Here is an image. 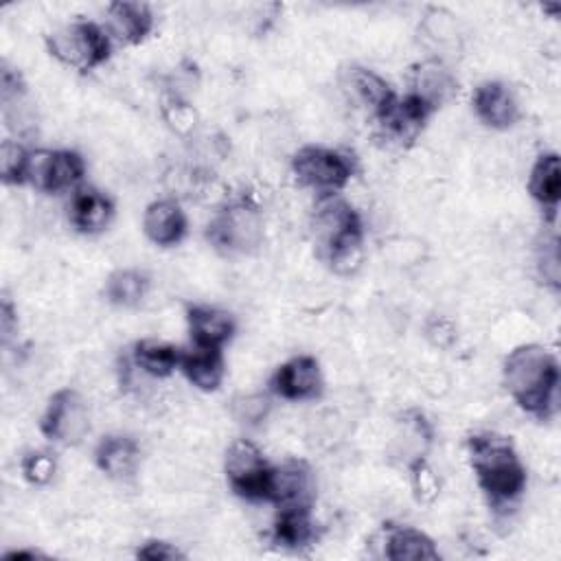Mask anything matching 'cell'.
<instances>
[{
	"label": "cell",
	"instance_id": "1",
	"mask_svg": "<svg viewBox=\"0 0 561 561\" xmlns=\"http://www.w3.org/2000/svg\"><path fill=\"white\" fill-rule=\"evenodd\" d=\"M504 384L524 410L546 416L554 408L559 384L554 356L537 345L511 351L504 362Z\"/></svg>",
	"mask_w": 561,
	"mask_h": 561
},
{
	"label": "cell",
	"instance_id": "17",
	"mask_svg": "<svg viewBox=\"0 0 561 561\" xmlns=\"http://www.w3.org/2000/svg\"><path fill=\"white\" fill-rule=\"evenodd\" d=\"M457 90L454 77L450 71L439 62L421 64L414 73V97L424 101L431 110L446 103Z\"/></svg>",
	"mask_w": 561,
	"mask_h": 561
},
{
	"label": "cell",
	"instance_id": "7",
	"mask_svg": "<svg viewBox=\"0 0 561 561\" xmlns=\"http://www.w3.org/2000/svg\"><path fill=\"white\" fill-rule=\"evenodd\" d=\"M84 176V161L75 152H34L27 161L25 183L58 194L77 185Z\"/></svg>",
	"mask_w": 561,
	"mask_h": 561
},
{
	"label": "cell",
	"instance_id": "31",
	"mask_svg": "<svg viewBox=\"0 0 561 561\" xmlns=\"http://www.w3.org/2000/svg\"><path fill=\"white\" fill-rule=\"evenodd\" d=\"M267 412V399L265 397H246L241 403H237V414L241 421L248 424H257Z\"/></svg>",
	"mask_w": 561,
	"mask_h": 561
},
{
	"label": "cell",
	"instance_id": "3",
	"mask_svg": "<svg viewBox=\"0 0 561 561\" xmlns=\"http://www.w3.org/2000/svg\"><path fill=\"white\" fill-rule=\"evenodd\" d=\"M321 254L340 274L356 272L362 263V224L358 213L340 202H325L314 220Z\"/></svg>",
	"mask_w": 561,
	"mask_h": 561
},
{
	"label": "cell",
	"instance_id": "5",
	"mask_svg": "<svg viewBox=\"0 0 561 561\" xmlns=\"http://www.w3.org/2000/svg\"><path fill=\"white\" fill-rule=\"evenodd\" d=\"M295 174L306 187L319 194H334L349 183L353 167L347 157L334 150L303 148L295 159Z\"/></svg>",
	"mask_w": 561,
	"mask_h": 561
},
{
	"label": "cell",
	"instance_id": "10",
	"mask_svg": "<svg viewBox=\"0 0 561 561\" xmlns=\"http://www.w3.org/2000/svg\"><path fill=\"white\" fill-rule=\"evenodd\" d=\"M263 224L259 213L248 207L228 209L213 226V239L220 246L237 252H250L261 244Z\"/></svg>",
	"mask_w": 561,
	"mask_h": 561
},
{
	"label": "cell",
	"instance_id": "29",
	"mask_svg": "<svg viewBox=\"0 0 561 561\" xmlns=\"http://www.w3.org/2000/svg\"><path fill=\"white\" fill-rule=\"evenodd\" d=\"M23 470H25L27 481H32L34 485H45V483H49L53 478L55 463H53V459L49 454L38 452V454H29L25 459Z\"/></svg>",
	"mask_w": 561,
	"mask_h": 561
},
{
	"label": "cell",
	"instance_id": "4",
	"mask_svg": "<svg viewBox=\"0 0 561 561\" xmlns=\"http://www.w3.org/2000/svg\"><path fill=\"white\" fill-rule=\"evenodd\" d=\"M51 53L77 71H90L110 55L108 36L92 23H71L49 38Z\"/></svg>",
	"mask_w": 561,
	"mask_h": 561
},
{
	"label": "cell",
	"instance_id": "32",
	"mask_svg": "<svg viewBox=\"0 0 561 561\" xmlns=\"http://www.w3.org/2000/svg\"><path fill=\"white\" fill-rule=\"evenodd\" d=\"M140 559H148V561H170V559H180L183 552L178 548H174L172 544L165 541H150L144 548L138 550Z\"/></svg>",
	"mask_w": 561,
	"mask_h": 561
},
{
	"label": "cell",
	"instance_id": "18",
	"mask_svg": "<svg viewBox=\"0 0 561 561\" xmlns=\"http://www.w3.org/2000/svg\"><path fill=\"white\" fill-rule=\"evenodd\" d=\"M112 202L95 191V189H82L75 194L73 204H71V217L73 224L82 230V233H99L103 230L110 220H112Z\"/></svg>",
	"mask_w": 561,
	"mask_h": 561
},
{
	"label": "cell",
	"instance_id": "25",
	"mask_svg": "<svg viewBox=\"0 0 561 561\" xmlns=\"http://www.w3.org/2000/svg\"><path fill=\"white\" fill-rule=\"evenodd\" d=\"M148 292V278L134 272V270H121L114 272L108 280V288L105 295L114 306H123V308H132L136 303L144 301Z\"/></svg>",
	"mask_w": 561,
	"mask_h": 561
},
{
	"label": "cell",
	"instance_id": "23",
	"mask_svg": "<svg viewBox=\"0 0 561 561\" xmlns=\"http://www.w3.org/2000/svg\"><path fill=\"white\" fill-rule=\"evenodd\" d=\"M528 189H531V196L544 207L548 209L557 207L561 198V170H559L557 154H544L537 159L531 172Z\"/></svg>",
	"mask_w": 561,
	"mask_h": 561
},
{
	"label": "cell",
	"instance_id": "24",
	"mask_svg": "<svg viewBox=\"0 0 561 561\" xmlns=\"http://www.w3.org/2000/svg\"><path fill=\"white\" fill-rule=\"evenodd\" d=\"M276 541L288 548H301L314 539V524L310 509H280L274 526Z\"/></svg>",
	"mask_w": 561,
	"mask_h": 561
},
{
	"label": "cell",
	"instance_id": "21",
	"mask_svg": "<svg viewBox=\"0 0 561 561\" xmlns=\"http://www.w3.org/2000/svg\"><path fill=\"white\" fill-rule=\"evenodd\" d=\"M97 465L112 478H127L136 472L138 448L127 437H108L97 450Z\"/></svg>",
	"mask_w": 561,
	"mask_h": 561
},
{
	"label": "cell",
	"instance_id": "30",
	"mask_svg": "<svg viewBox=\"0 0 561 561\" xmlns=\"http://www.w3.org/2000/svg\"><path fill=\"white\" fill-rule=\"evenodd\" d=\"M412 478H414V489H416L419 496H424L428 500L437 496L439 483H437L435 474L424 465V461H421V459L412 465Z\"/></svg>",
	"mask_w": 561,
	"mask_h": 561
},
{
	"label": "cell",
	"instance_id": "22",
	"mask_svg": "<svg viewBox=\"0 0 561 561\" xmlns=\"http://www.w3.org/2000/svg\"><path fill=\"white\" fill-rule=\"evenodd\" d=\"M134 362L140 371H146L148 375L167 377L176 371V366H180L183 353L167 342L144 340V342H138L134 349Z\"/></svg>",
	"mask_w": 561,
	"mask_h": 561
},
{
	"label": "cell",
	"instance_id": "14",
	"mask_svg": "<svg viewBox=\"0 0 561 561\" xmlns=\"http://www.w3.org/2000/svg\"><path fill=\"white\" fill-rule=\"evenodd\" d=\"M154 18L144 3H114L108 10L110 34L123 45H138L152 32Z\"/></svg>",
	"mask_w": 561,
	"mask_h": 561
},
{
	"label": "cell",
	"instance_id": "8",
	"mask_svg": "<svg viewBox=\"0 0 561 561\" xmlns=\"http://www.w3.org/2000/svg\"><path fill=\"white\" fill-rule=\"evenodd\" d=\"M42 433L58 444L75 446L88 433V408L75 390H60L42 419Z\"/></svg>",
	"mask_w": 561,
	"mask_h": 561
},
{
	"label": "cell",
	"instance_id": "20",
	"mask_svg": "<svg viewBox=\"0 0 561 561\" xmlns=\"http://www.w3.org/2000/svg\"><path fill=\"white\" fill-rule=\"evenodd\" d=\"M386 557L392 561H426L439 559L435 541L414 528H395L386 537Z\"/></svg>",
	"mask_w": 561,
	"mask_h": 561
},
{
	"label": "cell",
	"instance_id": "11",
	"mask_svg": "<svg viewBox=\"0 0 561 561\" xmlns=\"http://www.w3.org/2000/svg\"><path fill=\"white\" fill-rule=\"evenodd\" d=\"M274 390L286 399H312L321 390V369L310 356H299L278 369L272 379Z\"/></svg>",
	"mask_w": 561,
	"mask_h": 561
},
{
	"label": "cell",
	"instance_id": "12",
	"mask_svg": "<svg viewBox=\"0 0 561 561\" xmlns=\"http://www.w3.org/2000/svg\"><path fill=\"white\" fill-rule=\"evenodd\" d=\"M476 114L496 129H507L520 119V108L513 92L500 82H487L474 97Z\"/></svg>",
	"mask_w": 561,
	"mask_h": 561
},
{
	"label": "cell",
	"instance_id": "19",
	"mask_svg": "<svg viewBox=\"0 0 561 561\" xmlns=\"http://www.w3.org/2000/svg\"><path fill=\"white\" fill-rule=\"evenodd\" d=\"M185 375L200 390H215L224 377V362L220 349L196 347L191 353L183 356L180 362Z\"/></svg>",
	"mask_w": 561,
	"mask_h": 561
},
{
	"label": "cell",
	"instance_id": "33",
	"mask_svg": "<svg viewBox=\"0 0 561 561\" xmlns=\"http://www.w3.org/2000/svg\"><path fill=\"white\" fill-rule=\"evenodd\" d=\"M0 325H3V340L8 342L14 334V308L5 301L3 310H0Z\"/></svg>",
	"mask_w": 561,
	"mask_h": 561
},
{
	"label": "cell",
	"instance_id": "15",
	"mask_svg": "<svg viewBox=\"0 0 561 561\" xmlns=\"http://www.w3.org/2000/svg\"><path fill=\"white\" fill-rule=\"evenodd\" d=\"M148 237L159 246H174L187 233V217L172 200H161L148 207L144 220Z\"/></svg>",
	"mask_w": 561,
	"mask_h": 561
},
{
	"label": "cell",
	"instance_id": "26",
	"mask_svg": "<svg viewBox=\"0 0 561 561\" xmlns=\"http://www.w3.org/2000/svg\"><path fill=\"white\" fill-rule=\"evenodd\" d=\"M349 84H351V90L353 95L366 105L371 108L375 114H379L390 101H392V90L390 86L375 73L371 71H353L351 77H349Z\"/></svg>",
	"mask_w": 561,
	"mask_h": 561
},
{
	"label": "cell",
	"instance_id": "28",
	"mask_svg": "<svg viewBox=\"0 0 561 561\" xmlns=\"http://www.w3.org/2000/svg\"><path fill=\"white\" fill-rule=\"evenodd\" d=\"M539 272L548 280L550 286L559 288V276H561V263H559V244L557 237L544 241L539 250Z\"/></svg>",
	"mask_w": 561,
	"mask_h": 561
},
{
	"label": "cell",
	"instance_id": "6",
	"mask_svg": "<svg viewBox=\"0 0 561 561\" xmlns=\"http://www.w3.org/2000/svg\"><path fill=\"white\" fill-rule=\"evenodd\" d=\"M272 470L250 441H237L226 454V476L230 487L248 500H267Z\"/></svg>",
	"mask_w": 561,
	"mask_h": 561
},
{
	"label": "cell",
	"instance_id": "27",
	"mask_svg": "<svg viewBox=\"0 0 561 561\" xmlns=\"http://www.w3.org/2000/svg\"><path fill=\"white\" fill-rule=\"evenodd\" d=\"M29 154L14 144V140H5L3 148H0V174L8 185L12 183H25Z\"/></svg>",
	"mask_w": 561,
	"mask_h": 561
},
{
	"label": "cell",
	"instance_id": "2",
	"mask_svg": "<svg viewBox=\"0 0 561 561\" xmlns=\"http://www.w3.org/2000/svg\"><path fill=\"white\" fill-rule=\"evenodd\" d=\"M470 459L481 487L496 502L518 498L526 485L524 467L513 446L498 435H476L470 439Z\"/></svg>",
	"mask_w": 561,
	"mask_h": 561
},
{
	"label": "cell",
	"instance_id": "9",
	"mask_svg": "<svg viewBox=\"0 0 561 561\" xmlns=\"http://www.w3.org/2000/svg\"><path fill=\"white\" fill-rule=\"evenodd\" d=\"M267 500L280 509H310L314 500V481L310 467L301 461H290L272 470Z\"/></svg>",
	"mask_w": 561,
	"mask_h": 561
},
{
	"label": "cell",
	"instance_id": "13",
	"mask_svg": "<svg viewBox=\"0 0 561 561\" xmlns=\"http://www.w3.org/2000/svg\"><path fill=\"white\" fill-rule=\"evenodd\" d=\"M433 110L416 99L414 95H408L403 99L392 97V101L377 114L382 125L399 140H412L416 132L424 127V121L428 119Z\"/></svg>",
	"mask_w": 561,
	"mask_h": 561
},
{
	"label": "cell",
	"instance_id": "16",
	"mask_svg": "<svg viewBox=\"0 0 561 561\" xmlns=\"http://www.w3.org/2000/svg\"><path fill=\"white\" fill-rule=\"evenodd\" d=\"M189 329L196 347L222 349L224 342L235 332V323L230 314L215 308H194L189 310Z\"/></svg>",
	"mask_w": 561,
	"mask_h": 561
}]
</instances>
